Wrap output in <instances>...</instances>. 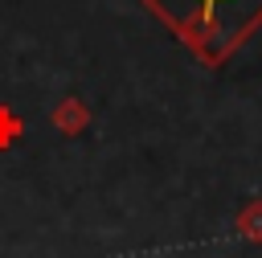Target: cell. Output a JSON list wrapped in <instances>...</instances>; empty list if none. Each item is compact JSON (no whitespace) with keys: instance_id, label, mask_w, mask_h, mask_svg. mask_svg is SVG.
<instances>
[{"instance_id":"cell-1","label":"cell","mask_w":262,"mask_h":258,"mask_svg":"<svg viewBox=\"0 0 262 258\" xmlns=\"http://www.w3.org/2000/svg\"><path fill=\"white\" fill-rule=\"evenodd\" d=\"M205 70H221L258 29L262 0H139Z\"/></svg>"},{"instance_id":"cell-4","label":"cell","mask_w":262,"mask_h":258,"mask_svg":"<svg viewBox=\"0 0 262 258\" xmlns=\"http://www.w3.org/2000/svg\"><path fill=\"white\" fill-rule=\"evenodd\" d=\"M20 135H25V119H20L8 102H0V152L16 147V143H20Z\"/></svg>"},{"instance_id":"cell-2","label":"cell","mask_w":262,"mask_h":258,"mask_svg":"<svg viewBox=\"0 0 262 258\" xmlns=\"http://www.w3.org/2000/svg\"><path fill=\"white\" fill-rule=\"evenodd\" d=\"M49 123H53V131H61V135H82V131L90 127V106H86L78 94H66V98L53 102Z\"/></svg>"},{"instance_id":"cell-3","label":"cell","mask_w":262,"mask_h":258,"mask_svg":"<svg viewBox=\"0 0 262 258\" xmlns=\"http://www.w3.org/2000/svg\"><path fill=\"white\" fill-rule=\"evenodd\" d=\"M233 229H237V238H242V242L262 246V197H254V201H246V205L237 209Z\"/></svg>"}]
</instances>
